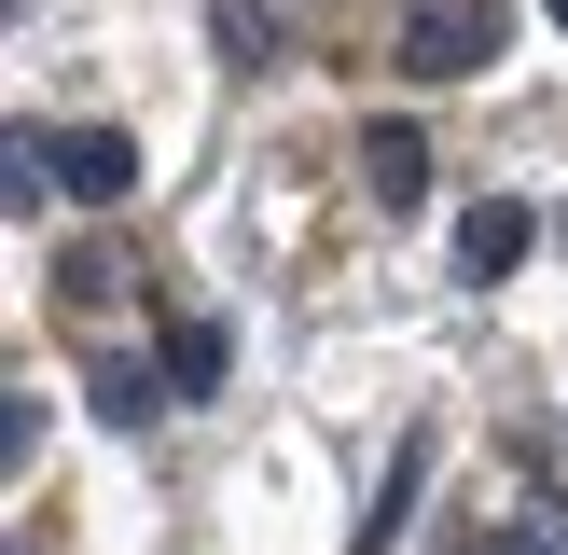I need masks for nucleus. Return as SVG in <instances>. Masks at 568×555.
<instances>
[{
    "instance_id": "nucleus-6",
    "label": "nucleus",
    "mask_w": 568,
    "mask_h": 555,
    "mask_svg": "<svg viewBox=\"0 0 568 555\" xmlns=\"http://www.w3.org/2000/svg\"><path fill=\"white\" fill-rule=\"evenodd\" d=\"M222 320H166V389H222Z\"/></svg>"
},
{
    "instance_id": "nucleus-3",
    "label": "nucleus",
    "mask_w": 568,
    "mask_h": 555,
    "mask_svg": "<svg viewBox=\"0 0 568 555\" xmlns=\"http://www.w3.org/2000/svg\"><path fill=\"white\" fill-rule=\"evenodd\" d=\"M416 486H430V431H403V444H388V486L361 500V555H388V542H403V514H416Z\"/></svg>"
},
{
    "instance_id": "nucleus-7",
    "label": "nucleus",
    "mask_w": 568,
    "mask_h": 555,
    "mask_svg": "<svg viewBox=\"0 0 568 555\" xmlns=\"http://www.w3.org/2000/svg\"><path fill=\"white\" fill-rule=\"evenodd\" d=\"M153 403H166V361H153V375H139V361L98 375V416H111V431H153Z\"/></svg>"
},
{
    "instance_id": "nucleus-2",
    "label": "nucleus",
    "mask_w": 568,
    "mask_h": 555,
    "mask_svg": "<svg viewBox=\"0 0 568 555\" xmlns=\"http://www.w3.org/2000/svg\"><path fill=\"white\" fill-rule=\"evenodd\" d=\"M55 194L125 209V194H139V139H125V125H70V139H55Z\"/></svg>"
},
{
    "instance_id": "nucleus-1",
    "label": "nucleus",
    "mask_w": 568,
    "mask_h": 555,
    "mask_svg": "<svg viewBox=\"0 0 568 555\" xmlns=\"http://www.w3.org/2000/svg\"><path fill=\"white\" fill-rule=\"evenodd\" d=\"M499 42H514V14H499V0H403V70H416V83L499 70Z\"/></svg>"
},
{
    "instance_id": "nucleus-4",
    "label": "nucleus",
    "mask_w": 568,
    "mask_h": 555,
    "mask_svg": "<svg viewBox=\"0 0 568 555\" xmlns=\"http://www.w3.org/2000/svg\"><path fill=\"white\" fill-rule=\"evenodd\" d=\"M527 236H541V222H527L514 194H486V209L458 222V278H514V264H527Z\"/></svg>"
},
{
    "instance_id": "nucleus-9",
    "label": "nucleus",
    "mask_w": 568,
    "mask_h": 555,
    "mask_svg": "<svg viewBox=\"0 0 568 555\" xmlns=\"http://www.w3.org/2000/svg\"><path fill=\"white\" fill-rule=\"evenodd\" d=\"M541 14H555V28H568V0H541Z\"/></svg>"
},
{
    "instance_id": "nucleus-5",
    "label": "nucleus",
    "mask_w": 568,
    "mask_h": 555,
    "mask_svg": "<svg viewBox=\"0 0 568 555\" xmlns=\"http://www.w3.org/2000/svg\"><path fill=\"white\" fill-rule=\"evenodd\" d=\"M361 167H375V209H416L430 194V139L416 125H361Z\"/></svg>"
},
{
    "instance_id": "nucleus-8",
    "label": "nucleus",
    "mask_w": 568,
    "mask_h": 555,
    "mask_svg": "<svg viewBox=\"0 0 568 555\" xmlns=\"http://www.w3.org/2000/svg\"><path fill=\"white\" fill-rule=\"evenodd\" d=\"M499 555H568V500H541V514H527V527H514Z\"/></svg>"
}]
</instances>
